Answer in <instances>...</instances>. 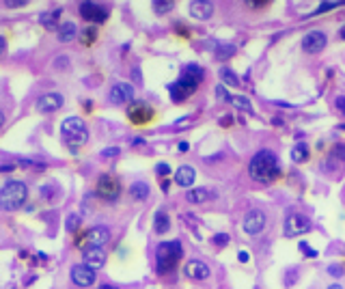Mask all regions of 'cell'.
<instances>
[{
	"mask_svg": "<svg viewBox=\"0 0 345 289\" xmlns=\"http://www.w3.org/2000/svg\"><path fill=\"white\" fill-rule=\"evenodd\" d=\"M248 175L250 179H255L259 184H270L278 179L280 175V164L278 156L270 149H261L253 156V160L248 162Z\"/></svg>",
	"mask_w": 345,
	"mask_h": 289,
	"instance_id": "1",
	"label": "cell"
},
{
	"mask_svg": "<svg viewBox=\"0 0 345 289\" xmlns=\"http://www.w3.org/2000/svg\"><path fill=\"white\" fill-rule=\"evenodd\" d=\"M201 80H203V69H201L197 63L186 65L184 71H182V76H179V80L168 86L170 99H172V102H184V99H188L192 93L199 89Z\"/></svg>",
	"mask_w": 345,
	"mask_h": 289,
	"instance_id": "2",
	"label": "cell"
},
{
	"mask_svg": "<svg viewBox=\"0 0 345 289\" xmlns=\"http://www.w3.org/2000/svg\"><path fill=\"white\" fill-rule=\"evenodd\" d=\"M26 197H28V188L24 182L20 179H9L3 190H0V207L5 212H16L22 205L26 203Z\"/></svg>",
	"mask_w": 345,
	"mask_h": 289,
	"instance_id": "3",
	"label": "cell"
},
{
	"mask_svg": "<svg viewBox=\"0 0 345 289\" xmlns=\"http://www.w3.org/2000/svg\"><path fill=\"white\" fill-rule=\"evenodd\" d=\"M61 136L65 144H69V149H80L82 144L89 140V132H86V125L80 117H67L61 123Z\"/></svg>",
	"mask_w": 345,
	"mask_h": 289,
	"instance_id": "4",
	"label": "cell"
},
{
	"mask_svg": "<svg viewBox=\"0 0 345 289\" xmlns=\"http://www.w3.org/2000/svg\"><path fill=\"white\" fill-rule=\"evenodd\" d=\"M182 257H184V248H182V244H179L177 240H172V242H162L160 246H157V252H155L157 272H160V274L170 272V270L177 265V261H179Z\"/></svg>",
	"mask_w": 345,
	"mask_h": 289,
	"instance_id": "5",
	"label": "cell"
},
{
	"mask_svg": "<svg viewBox=\"0 0 345 289\" xmlns=\"http://www.w3.org/2000/svg\"><path fill=\"white\" fill-rule=\"evenodd\" d=\"M110 240V231L108 227H93L89 229L86 233L80 237V242H78V246L82 250H89V248H102L104 244H108Z\"/></svg>",
	"mask_w": 345,
	"mask_h": 289,
	"instance_id": "6",
	"label": "cell"
},
{
	"mask_svg": "<svg viewBox=\"0 0 345 289\" xmlns=\"http://www.w3.org/2000/svg\"><path fill=\"white\" fill-rule=\"evenodd\" d=\"M97 197L104 199V201H117L119 194H121V184L119 179H114L112 175H102L97 179V188H95Z\"/></svg>",
	"mask_w": 345,
	"mask_h": 289,
	"instance_id": "7",
	"label": "cell"
},
{
	"mask_svg": "<svg viewBox=\"0 0 345 289\" xmlns=\"http://www.w3.org/2000/svg\"><path fill=\"white\" fill-rule=\"evenodd\" d=\"M108 102L114 106H125L134 102V86L129 82H114L108 91Z\"/></svg>",
	"mask_w": 345,
	"mask_h": 289,
	"instance_id": "8",
	"label": "cell"
},
{
	"mask_svg": "<svg viewBox=\"0 0 345 289\" xmlns=\"http://www.w3.org/2000/svg\"><path fill=\"white\" fill-rule=\"evenodd\" d=\"M311 229V220L306 218L304 214H289L285 218V225H283V233L287 237H298L302 233Z\"/></svg>",
	"mask_w": 345,
	"mask_h": 289,
	"instance_id": "9",
	"label": "cell"
},
{
	"mask_svg": "<svg viewBox=\"0 0 345 289\" xmlns=\"http://www.w3.org/2000/svg\"><path fill=\"white\" fill-rule=\"evenodd\" d=\"M80 16L86 22H91V24H102V22L108 20L110 11H108V7L99 5V3H82L80 5Z\"/></svg>",
	"mask_w": 345,
	"mask_h": 289,
	"instance_id": "10",
	"label": "cell"
},
{
	"mask_svg": "<svg viewBox=\"0 0 345 289\" xmlns=\"http://www.w3.org/2000/svg\"><path fill=\"white\" fill-rule=\"evenodd\" d=\"M127 117L132 123L142 125L153 117V108H151L147 102H142V99H134V102L127 106Z\"/></svg>",
	"mask_w": 345,
	"mask_h": 289,
	"instance_id": "11",
	"label": "cell"
},
{
	"mask_svg": "<svg viewBox=\"0 0 345 289\" xmlns=\"http://www.w3.org/2000/svg\"><path fill=\"white\" fill-rule=\"evenodd\" d=\"M326 33L323 31H311L304 35V39H302V50H304L306 54H319L323 48H326Z\"/></svg>",
	"mask_w": 345,
	"mask_h": 289,
	"instance_id": "12",
	"label": "cell"
},
{
	"mask_svg": "<svg viewBox=\"0 0 345 289\" xmlns=\"http://www.w3.org/2000/svg\"><path fill=\"white\" fill-rule=\"evenodd\" d=\"M265 222H268V218H265V214L261 209H250L246 214V218H244V231H246L248 235H259L265 229Z\"/></svg>",
	"mask_w": 345,
	"mask_h": 289,
	"instance_id": "13",
	"label": "cell"
},
{
	"mask_svg": "<svg viewBox=\"0 0 345 289\" xmlns=\"http://www.w3.org/2000/svg\"><path fill=\"white\" fill-rule=\"evenodd\" d=\"M184 274L192 280H205L210 278V265H207L205 261H201V259H190L188 263L184 265Z\"/></svg>",
	"mask_w": 345,
	"mask_h": 289,
	"instance_id": "14",
	"label": "cell"
},
{
	"mask_svg": "<svg viewBox=\"0 0 345 289\" xmlns=\"http://www.w3.org/2000/svg\"><path fill=\"white\" fill-rule=\"evenodd\" d=\"M71 280L78 285V287H91L95 283V270H91L89 265H74L71 268Z\"/></svg>",
	"mask_w": 345,
	"mask_h": 289,
	"instance_id": "15",
	"label": "cell"
},
{
	"mask_svg": "<svg viewBox=\"0 0 345 289\" xmlns=\"http://www.w3.org/2000/svg\"><path fill=\"white\" fill-rule=\"evenodd\" d=\"M63 106V95L61 93H43V95L37 99V110L39 112H52L59 110Z\"/></svg>",
	"mask_w": 345,
	"mask_h": 289,
	"instance_id": "16",
	"label": "cell"
},
{
	"mask_svg": "<svg viewBox=\"0 0 345 289\" xmlns=\"http://www.w3.org/2000/svg\"><path fill=\"white\" fill-rule=\"evenodd\" d=\"M82 259H84V265H89L91 270H99V268H104V263H106V250L104 248L82 250Z\"/></svg>",
	"mask_w": 345,
	"mask_h": 289,
	"instance_id": "17",
	"label": "cell"
},
{
	"mask_svg": "<svg viewBox=\"0 0 345 289\" xmlns=\"http://www.w3.org/2000/svg\"><path fill=\"white\" fill-rule=\"evenodd\" d=\"M190 16L194 20H210L214 16V3H210V0H194V3H190Z\"/></svg>",
	"mask_w": 345,
	"mask_h": 289,
	"instance_id": "18",
	"label": "cell"
},
{
	"mask_svg": "<svg viewBox=\"0 0 345 289\" xmlns=\"http://www.w3.org/2000/svg\"><path fill=\"white\" fill-rule=\"evenodd\" d=\"M186 199H188V203L197 205V203H205V201L216 199V192L210 190V188H194V190H188Z\"/></svg>",
	"mask_w": 345,
	"mask_h": 289,
	"instance_id": "19",
	"label": "cell"
},
{
	"mask_svg": "<svg viewBox=\"0 0 345 289\" xmlns=\"http://www.w3.org/2000/svg\"><path fill=\"white\" fill-rule=\"evenodd\" d=\"M194 179H197V171H194L192 166H179L175 173V182L182 188H190L194 184Z\"/></svg>",
	"mask_w": 345,
	"mask_h": 289,
	"instance_id": "20",
	"label": "cell"
},
{
	"mask_svg": "<svg viewBox=\"0 0 345 289\" xmlns=\"http://www.w3.org/2000/svg\"><path fill=\"white\" fill-rule=\"evenodd\" d=\"M63 9H50V11H43L39 16V24H43L48 31H59V18H61Z\"/></svg>",
	"mask_w": 345,
	"mask_h": 289,
	"instance_id": "21",
	"label": "cell"
},
{
	"mask_svg": "<svg viewBox=\"0 0 345 289\" xmlns=\"http://www.w3.org/2000/svg\"><path fill=\"white\" fill-rule=\"evenodd\" d=\"M341 162H345V144H334L332 151H330V156H328L326 166H323V169H326V171H334Z\"/></svg>",
	"mask_w": 345,
	"mask_h": 289,
	"instance_id": "22",
	"label": "cell"
},
{
	"mask_svg": "<svg viewBox=\"0 0 345 289\" xmlns=\"http://www.w3.org/2000/svg\"><path fill=\"white\" fill-rule=\"evenodd\" d=\"M56 35H59L61 43H69V41H74V37L78 35V26L74 22H63L59 26V31H56Z\"/></svg>",
	"mask_w": 345,
	"mask_h": 289,
	"instance_id": "23",
	"label": "cell"
},
{
	"mask_svg": "<svg viewBox=\"0 0 345 289\" xmlns=\"http://www.w3.org/2000/svg\"><path fill=\"white\" fill-rule=\"evenodd\" d=\"M129 197H132L134 201H145L149 197V184L134 182L132 186H129Z\"/></svg>",
	"mask_w": 345,
	"mask_h": 289,
	"instance_id": "24",
	"label": "cell"
},
{
	"mask_svg": "<svg viewBox=\"0 0 345 289\" xmlns=\"http://www.w3.org/2000/svg\"><path fill=\"white\" fill-rule=\"evenodd\" d=\"M170 229V218H168V214L166 212H157L155 214V218H153V231L155 233H166V231Z\"/></svg>",
	"mask_w": 345,
	"mask_h": 289,
	"instance_id": "25",
	"label": "cell"
},
{
	"mask_svg": "<svg viewBox=\"0 0 345 289\" xmlns=\"http://www.w3.org/2000/svg\"><path fill=\"white\" fill-rule=\"evenodd\" d=\"M291 160L298 162V164H302V162L308 160V147H306L304 142L293 144V149H291Z\"/></svg>",
	"mask_w": 345,
	"mask_h": 289,
	"instance_id": "26",
	"label": "cell"
},
{
	"mask_svg": "<svg viewBox=\"0 0 345 289\" xmlns=\"http://www.w3.org/2000/svg\"><path fill=\"white\" fill-rule=\"evenodd\" d=\"M235 54V46L233 43H218L216 46V59H220V61H227V59H231V56Z\"/></svg>",
	"mask_w": 345,
	"mask_h": 289,
	"instance_id": "27",
	"label": "cell"
},
{
	"mask_svg": "<svg viewBox=\"0 0 345 289\" xmlns=\"http://www.w3.org/2000/svg\"><path fill=\"white\" fill-rule=\"evenodd\" d=\"M218 76H220V80L225 82V84H231V86H237V84H240V78H237L235 71L229 69V67H222Z\"/></svg>",
	"mask_w": 345,
	"mask_h": 289,
	"instance_id": "28",
	"label": "cell"
},
{
	"mask_svg": "<svg viewBox=\"0 0 345 289\" xmlns=\"http://www.w3.org/2000/svg\"><path fill=\"white\" fill-rule=\"evenodd\" d=\"M237 110H244V112H253V104L248 102L246 97H242V95H231V99H229Z\"/></svg>",
	"mask_w": 345,
	"mask_h": 289,
	"instance_id": "29",
	"label": "cell"
},
{
	"mask_svg": "<svg viewBox=\"0 0 345 289\" xmlns=\"http://www.w3.org/2000/svg\"><path fill=\"white\" fill-rule=\"evenodd\" d=\"M95 37H97V31H95V28H91V26H86L84 31L80 33V41H82V46H91V43L95 41Z\"/></svg>",
	"mask_w": 345,
	"mask_h": 289,
	"instance_id": "30",
	"label": "cell"
},
{
	"mask_svg": "<svg viewBox=\"0 0 345 289\" xmlns=\"http://www.w3.org/2000/svg\"><path fill=\"white\" fill-rule=\"evenodd\" d=\"M341 5H345V0H341V3H336V0H328V3H321L317 9L313 11V16H319V13H326V11H332L334 7H341Z\"/></svg>",
	"mask_w": 345,
	"mask_h": 289,
	"instance_id": "31",
	"label": "cell"
},
{
	"mask_svg": "<svg viewBox=\"0 0 345 289\" xmlns=\"http://www.w3.org/2000/svg\"><path fill=\"white\" fill-rule=\"evenodd\" d=\"M172 7H175V5H172L170 0H155V3H153V11L157 13V16H162V13H168Z\"/></svg>",
	"mask_w": 345,
	"mask_h": 289,
	"instance_id": "32",
	"label": "cell"
},
{
	"mask_svg": "<svg viewBox=\"0 0 345 289\" xmlns=\"http://www.w3.org/2000/svg\"><path fill=\"white\" fill-rule=\"evenodd\" d=\"M78 225H80V216L71 214L69 218H67V231H71V233H74V231L78 229Z\"/></svg>",
	"mask_w": 345,
	"mask_h": 289,
	"instance_id": "33",
	"label": "cell"
},
{
	"mask_svg": "<svg viewBox=\"0 0 345 289\" xmlns=\"http://www.w3.org/2000/svg\"><path fill=\"white\" fill-rule=\"evenodd\" d=\"M214 244H216V246H227V244H229V235L227 233H218V235H214Z\"/></svg>",
	"mask_w": 345,
	"mask_h": 289,
	"instance_id": "34",
	"label": "cell"
},
{
	"mask_svg": "<svg viewBox=\"0 0 345 289\" xmlns=\"http://www.w3.org/2000/svg\"><path fill=\"white\" fill-rule=\"evenodd\" d=\"M121 154V149L119 147H108V149H104L102 151V158H117Z\"/></svg>",
	"mask_w": 345,
	"mask_h": 289,
	"instance_id": "35",
	"label": "cell"
},
{
	"mask_svg": "<svg viewBox=\"0 0 345 289\" xmlns=\"http://www.w3.org/2000/svg\"><path fill=\"white\" fill-rule=\"evenodd\" d=\"M216 97H218V99H227V102H229V99H231V95H229V93H227V89H225V86H216Z\"/></svg>",
	"mask_w": 345,
	"mask_h": 289,
	"instance_id": "36",
	"label": "cell"
},
{
	"mask_svg": "<svg viewBox=\"0 0 345 289\" xmlns=\"http://www.w3.org/2000/svg\"><path fill=\"white\" fill-rule=\"evenodd\" d=\"M298 248H300L302 252H304V255H308V257H317V250H313V248H311V246H308V244H306V242H302V244H300V246H298Z\"/></svg>",
	"mask_w": 345,
	"mask_h": 289,
	"instance_id": "37",
	"label": "cell"
},
{
	"mask_svg": "<svg viewBox=\"0 0 345 289\" xmlns=\"http://www.w3.org/2000/svg\"><path fill=\"white\" fill-rule=\"evenodd\" d=\"M155 173H157V175H168V173H170V166H168L166 162H160V164L155 166Z\"/></svg>",
	"mask_w": 345,
	"mask_h": 289,
	"instance_id": "38",
	"label": "cell"
},
{
	"mask_svg": "<svg viewBox=\"0 0 345 289\" xmlns=\"http://www.w3.org/2000/svg\"><path fill=\"white\" fill-rule=\"evenodd\" d=\"M26 3L24 0H5V7H9V9H16V7H24Z\"/></svg>",
	"mask_w": 345,
	"mask_h": 289,
	"instance_id": "39",
	"label": "cell"
},
{
	"mask_svg": "<svg viewBox=\"0 0 345 289\" xmlns=\"http://www.w3.org/2000/svg\"><path fill=\"white\" fill-rule=\"evenodd\" d=\"M328 272L332 274V276H341V274H343V268H341V265H336V263H332V265L328 268Z\"/></svg>",
	"mask_w": 345,
	"mask_h": 289,
	"instance_id": "40",
	"label": "cell"
},
{
	"mask_svg": "<svg viewBox=\"0 0 345 289\" xmlns=\"http://www.w3.org/2000/svg\"><path fill=\"white\" fill-rule=\"evenodd\" d=\"M248 7H255V9H259V7H268V0H255V3H253V0H250V3H246Z\"/></svg>",
	"mask_w": 345,
	"mask_h": 289,
	"instance_id": "41",
	"label": "cell"
},
{
	"mask_svg": "<svg viewBox=\"0 0 345 289\" xmlns=\"http://www.w3.org/2000/svg\"><path fill=\"white\" fill-rule=\"evenodd\" d=\"M336 108L345 114V95H341V97H336Z\"/></svg>",
	"mask_w": 345,
	"mask_h": 289,
	"instance_id": "42",
	"label": "cell"
},
{
	"mask_svg": "<svg viewBox=\"0 0 345 289\" xmlns=\"http://www.w3.org/2000/svg\"><path fill=\"white\" fill-rule=\"evenodd\" d=\"M237 259H240L242 263H246V261H248V252H244V250H242L240 255H237Z\"/></svg>",
	"mask_w": 345,
	"mask_h": 289,
	"instance_id": "43",
	"label": "cell"
},
{
	"mask_svg": "<svg viewBox=\"0 0 345 289\" xmlns=\"http://www.w3.org/2000/svg\"><path fill=\"white\" fill-rule=\"evenodd\" d=\"M5 48H7V39L3 37V35H0V54L5 52Z\"/></svg>",
	"mask_w": 345,
	"mask_h": 289,
	"instance_id": "44",
	"label": "cell"
},
{
	"mask_svg": "<svg viewBox=\"0 0 345 289\" xmlns=\"http://www.w3.org/2000/svg\"><path fill=\"white\" fill-rule=\"evenodd\" d=\"M188 142H179V151H188Z\"/></svg>",
	"mask_w": 345,
	"mask_h": 289,
	"instance_id": "45",
	"label": "cell"
},
{
	"mask_svg": "<svg viewBox=\"0 0 345 289\" xmlns=\"http://www.w3.org/2000/svg\"><path fill=\"white\" fill-rule=\"evenodd\" d=\"M339 37H341V39H343V41H345V24H343V26H341V31H339Z\"/></svg>",
	"mask_w": 345,
	"mask_h": 289,
	"instance_id": "46",
	"label": "cell"
},
{
	"mask_svg": "<svg viewBox=\"0 0 345 289\" xmlns=\"http://www.w3.org/2000/svg\"><path fill=\"white\" fill-rule=\"evenodd\" d=\"M328 289H343L339 283H332V285H328Z\"/></svg>",
	"mask_w": 345,
	"mask_h": 289,
	"instance_id": "47",
	"label": "cell"
},
{
	"mask_svg": "<svg viewBox=\"0 0 345 289\" xmlns=\"http://www.w3.org/2000/svg\"><path fill=\"white\" fill-rule=\"evenodd\" d=\"M3 125H5V112L0 110V127H3Z\"/></svg>",
	"mask_w": 345,
	"mask_h": 289,
	"instance_id": "48",
	"label": "cell"
},
{
	"mask_svg": "<svg viewBox=\"0 0 345 289\" xmlns=\"http://www.w3.org/2000/svg\"><path fill=\"white\" fill-rule=\"evenodd\" d=\"M97 289H119V287H114V285H102V287H97Z\"/></svg>",
	"mask_w": 345,
	"mask_h": 289,
	"instance_id": "49",
	"label": "cell"
},
{
	"mask_svg": "<svg viewBox=\"0 0 345 289\" xmlns=\"http://www.w3.org/2000/svg\"><path fill=\"white\" fill-rule=\"evenodd\" d=\"M339 127H343V129H345V123H343V125H339Z\"/></svg>",
	"mask_w": 345,
	"mask_h": 289,
	"instance_id": "50",
	"label": "cell"
}]
</instances>
